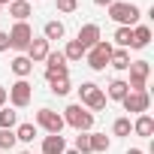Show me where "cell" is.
<instances>
[{
  "mask_svg": "<svg viewBox=\"0 0 154 154\" xmlns=\"http://www.w3.org/2000/svg\"><path fill=\"white\" fill-rule=\"evenodd\" d=\"M63 124H69V127H75L79 133H88L91 127H94V112H88L82 103H72V106H66L63 109Z\"/></svg>",
  "mask_w": 154,
  "mask_h": 154,
  "instance_id": "cell-1",
  "label": "cell"
},
{
  "mask_svg": "<svg viewBox=\"0 0 154 154\" xmlns=\"http://www.w3.org/2000/svg\"><path fill=\"white\" fill-rule=\"evenodd\" d=\"M109 18L118 21L121 27H130L139 21V6L136 3H124V0H115V3L109 6Z\"/></svg>",
  "mask_w": 154,
  "mask_h": 154,
  "instance_id": "cell-2",
  "label": "cell"
},
{
  "mask_svg": "<svg viewBox=\"0 0 154 154\" xmlns=\"http://www.w3.org/2000/svg\"><path fill=\"white\" fill-rule=\"evenodd\" d=\"M112 51H115V45H112V42H106V39H100L94 48H88V51H85V54H88V66H91V69H106V66H109Z\"/></svg>",
  "mask_w": 154,
  "mask_h": 154,
  "instance_id": "cell-3",
  "label": "cell"
},
{
  "mask_svg": "<svg viewBox=\"0 0 154 154\" xmlns=\"http://www.w3.org/2000/svg\"><path fill=\"white\" fill-rule=\"evenodd\" d=\"M79 97H82V103L91 109V112H100V109H106V94L94 85V82H82V88H79Z\"/></svg>",
  "mask_w": 154,
  "mask_h": 154,
  "instance_id": "cell-4",
  "label": "cell"
},
{
  "mask_svg": "<svg viewBox=\"0 0 154 154\" xmlns=\"http://www.w3.org/2000/svg\"><path fill=\"white\" fill-rule=\"evenodd\" d=\"M148 72H151V63L148 60H130V82H127V88L130 91H145Z\"/></svg>",
  "mask_w": 154,
  "mask_h": 154,
  "instance_id": "cell-5",
  "label": "cell"
},
{
  "mask_svg": "<svg viewBox=\"0 0 154 154\" xmlns=\"http://www.w3.org/2000/svg\"><path fill=\"white\" fill-rule=\"evenodd\" d=\"M30 39H33L30 24H27V21H15V27L9 30V45H12V48H18V51H27Z\"/></svg>",
  "mask_w": 154,
  "mask_h": 154,
  "instance_id": "cell-6",
  "label": "cell"
},
{
  "mask_svg": "<svg viewBox=\"0 0 154 154\" xmlns=\"http://www.w3.org/2000/svg\"><path fill=\"white\" fill-rule=\"evenodd\" d=\"M6 94H9V103H12L15 109H24V106L30 103V97H33V88H30V82H27V79H18Z\"/></svg>",
  "mask_w": 154,
  "mask_h": 154,
  "instance_id": "cell-7",
  "label": "cell"
},
{
  "mask_svg": "<svg viewBox=\"0 0 154 154\" xmlns=\"http://www.w3.org/2000/svg\"><path fill=\"white\" fill-rule=\"evenodd\" d=\"M121 103H124L127 112H133V115H145L148 106H151V97H148V91H127V97H124Z\"/></svg>",
  "mask_w": 154,
  "mask_h": 154,
  "instance_id": "cell-8",
  "label": "cell"
},
{
  "mask_svg": "<svg viewBox=\"0 0 154 154\" xmlns=\"http://www.w3.org/2000/svg\"><path fill=\"white\" fill-rule=\"evenodd\" d=\"M36 124H39L45 133H60V130H63V118H60L57 112H51V109H39V112H36Z\"/></svg>",
  "mask_w": 154,
  "mask_h": 154,
  "instance_id": "cell-9",
  "label": "cell"
},
{
  "mask_svg": "<svg viewBox=\"0 0 154 154\" xmlns=\"http://www.w3.org/2000/svg\"><path fill=\"white\" fill-rule=\"evenodd\" d=\"M75 42H79L85 51L94 48V45L100 42V27H97V24H85V27L79 30V36H75Z\"/></svg>",
  "mask_w": 154,
  "mask_h": 154,
  "instance_id": "cell-10",
  "label": "cell"
},
{
  "mask_svg": "<svg viewBox=\"0 0 154 154\" xmlns=\"http://www.w3.org/2000/svg\"><path fill=\"white\" fill-rule=\"evenodd\" d=\"M48 39H30V45H27V60L30 63H39V60H45L48 57Z\"/></svg>",
  "mask_w": 154,
  "mask_h": 154,
  "instance_id": "cell-11",
  "label": "cell"
},
{
  "mask_svg": "<svg viewBox=\"0 0 154 154\" xmlns=\"http://www.w3.org/2000/svg\"><path fill=\"white\" fill-rule=\"evenodd\" d=\"M63 151H66V142L60 133H48L42 139V154H63Z\"/></svg>",
  "mask_w": 154,
  "mask_h": 154,
  "instance_id": "cell-12",
  "label": "cell"
},
{
  "mask_svg": "<svg viewBox=\"0 0 154 154\" xmlns=\"http://www.w3.org/2000/svg\"><path fill=\"white\" fill-rule=\"evenodd\" d=\"M133 133L136 136H142V139H151V133H154V118L145 112V115H139L136 121H133Z\"/></svg>",
  "mask_w": 154,
  "mask_h": 154,
  "instance_id": "cell-13",
  "label": "cell"
},
{
  "mask_svg": "<svg viewBox=\"0 0 154 154\" xmlns=\"http://www.w3.org/2000/svg\"><path fill=\"white\" fill-rule=\"evenodd\" d=\"M148 42H151V27H145V24L133 27V39H130V48H145Z\"/></svg>",
  "mask_w": 154,
  "mask_h": 154,
  "instance_id": "cell-14",
  "label": "cell"
},
{
  "mask_svg": "<svg viewBox=\"0 0 154 154\" xmlns=\"http://www.w3.org/2000/svg\"><path fill=\"white\" fill-rule=\"evenodd\" d=\"M9 15H12L15 21H27V15H30V0H12V3H9Z\"/></svg>",
  "mask_w": 154,
  "mask_h": 154,
  "instance_id": "cell-15",
  "label": "cell"
},
{
  "mask_svg": "<svg viewBox=\"0 0 154 154\" xmlns=\"http://www.w3.org/2000/svg\"><path fill=\"white\" fill-rule=\"evenodd\" d=\"M12 72L18 75V79H27V75L33 72V63L27 60V54H18V57H12Z\"/></svg>",
  "mask_w": 154,
  "mask_h": 154,
  "instance_id": "cell-16",
  "label": "cell"
},
{
  "mask_svg": "<svg viewBox=\"0 0 154 154\" xmlns=\"http://www.w3.org/2000/svg\"><path fill=\"white\" fill-rule=\"evenodd\" d=\"M109 66H115V69H130V51H127V48H115L112 57H109Z\"/></svg>",
  "mask_w": 154,
  "mask_h": 154,
  "instance_id": "cell-17",
  "label": "cell"
},
{
  "mask_svg": "<svg viewBox=\"0 0 154 154\" xmlns=\"http://www.w3.org/2000/svg\"><path fill=\"white\" fill-rule=\"evenodd\" d=\"M127 91H130V88H127V82H124V79H115V82L109 85V100H124V97H127Z\"/></svg>",
  "mask_w": 154,
  "mask_h": 154,
  "instance_id": "cell-18",
  "label": "cell"
},
{
  "mask_svg": "<svg viewBox=\"0 0 154 154\" xmlns=\"http://www.w3.org/2000/svg\"><path fill=\"white\" fill-rule=\"evenodd\" d=\"M63 57H66V60H82V57H85V48L75 42V39H69L66 48H63Z\"/></svg>",
  "mask_w": 154,
  "mask_h": 154,
  "instance_id": "cell-19",
  "label": "cell"
},
{
  "mask_svg": "<svg viewBox=\"0 0 154 154\" xmlns=\"http://www.w3.org/2000/svg\"><path fill=\"white\" fill-rule=\"evenodd\" d=\"M15 121H18V112H12V109H0V130H12Z\"/></svg>",
  "mask_w": 154,
  "mask_h": 154,
  "instance_id": "cell-20",
  "label": "cell"
},
{
  "mask_svg": "<svg viewBox=\"0 0 154 154\" xmlns=\"http://www.w3.org/2000/svg\"><path fill=\"white\" fill-rule=\"evenodd\" d=\"M91 151H97V154L109 151V139H106V133H91Z\"/></svg>",
  "mask_w": 154,
  "mask_h": 154,
  "instance_id": "cell-21",
  "label": "cell"
},
{
  "mask_svg": "<svg viewBox=\"0 0 154 154\" xmlns=\"http://www.w3.org/2000/svg\"><path fill=\"white\" fill-rule=\"evenodd\" d=\"M42 33H45V39H48V42H51V39H60V36H63V24H60V21H48Z\"/></svg>",
  "mask_w": 154,
  "mask_h": 154,
  "instance_id": "cell-22",
  "label": "cell"
},
{
  "mask_svg": "<svg viewBox=\"0 0 154 154\" xmlns=\"http://www.w3.org/2000/svg\"><path fill=\"white\" fill-rule=\"evenodd\" d=\"M130 39H133V30H130V27H118V30H115L118 48H130Z\"/></svg>",
  "mask_w": 154,
  "mask_h": 154,
  "instance_id": "cell-23",
  "label": "cell"
},
{
  "mask_svg": "<svg viewBox=\"0 0 154 154\" xmlns=\"http://www.w3.org/2000/svg\"><path fill=\"white\" fill-rule=\"evenodd\" d=\"M33 136H36V127H33V124H21V127L15 130V139H18V142H33Z\"/></svg>",
  "mask_w": 154,
  "mask_h": 154,
  "instance_id": "cell-24",
  "label": "cell"
},
{
  "mask_svg": "<svg viewBox=\"0 0 154 154\" xmlns=\"http://www.w3.org/2000/svg\"><path fill=\"white\" fill-rule=\"evenodd\" d=\"M45 69H57V66H66V57H63V51H48V57H45Z\"/></svg>",
  "mask_w": 154,
  "mask_h": 154,
  "instance_id": "cell-25",
  "label": "cell"
},
{
  "mask_svg": "<svg viewBox=\"0 0 154 154\" xmlns=\"http://www.w3.org/2000/svg\"><path fill=\"white\" fill-rule=\"evenodd\" d=\"M130 130H133L130 118H118V121L112 124V133H115V136H130Z\"/></svg>",
  "mask_w": 154,
  "mask_h": 154,
  "instance_id": "cell-26",
  "label": "cell"
},
{
  "mask_svg": "<svg viewBox=\"0 0 154 154\" xmlns=\"http://www.w3.org/2000/svg\"><path fill=\"white\" fill-rule=\"evenodd\" d=\"M75 151L79 154H91V133H79L75 136Z\"/></svg>",
  "mask_w": 154,
  "mask_h": 154,
  "instance_id": "cell-27",
  "label": "cell"
},
{
  "mask_svg": "<svg viewBox=\"0 0 154 154\" xmlns=\"http://www.w3.org/2000/svg\"><path fill=\"white\" fill-rule=\"evenodd\" d=\"M48 85H51V94L63 97V94H69V75H66V79H54V82H48Z\"/></svg>",
  "mask_w": 154,
  "mask_h": 154,
  "instance_id": "cell-28",
  "label": "cell"
},
{
  "mask_svg": "<svg viewBox=\"0 0 154 154\" xmlns=\"http://www.w3.org/2000/svg\"><path fill=\"white\" fill-rule=\"evenodd\" d=\"M15 142H18V139H15V133H12V130H0V148H3V151H6V148H12Z\"/></svg>",
  "mask_w": 154,
  "mask_h": 154,
  "instance_id": "cell-29",
  "label": "cell"
},
{
  "mask_svg": "<svg viewBox=\"0 0 154 154\" xmlns=\"http://www.w3.org/2000/svg\"><path fill=\"white\" fill-rule=\"evenodd\" d=\"M75 6H79V0H57V12H75Z\"/></svg>",
  "mask_w": 154,
  "mask_h": 154,
  "instance_id": "cell-30",
  "label": "cell"
},
{
  "mask_svg": "<svg viewBox=\"0 0 154 154\" xmlns=\"http://www.w3.org/2000/svg\"><path fill=\"white\" fill-rule=\"evenodd\" d=\"M6 48H9V33L0 30V51H6Z\"/></svg>",
  "mask_w": 154,
  "mask_h": 154,
  "instance_id": "cell-31",
  "label": "cell"
},
{
  "mask_svg": "<svg viewBox=\"0 0 154 154\" xmlns=\"http://www.w3.org/2000/svg\"><path fill=\"white\" fill-rule=\"evenodd\" d=\"M6 100H9V94H6V88H3V85H0V109H3V103H6Z\"/></svg>",
  "mask_w": 154,
  "mask_h": 154,
  "instance_id": "cell-32",
  "label": "cell"
},
{
  "mask_svg": "<svg viewBox=\"0 0 154 154\" xmlns=\"http://www.w3.org/2000/svg\"><path fill=\"white\" fill-rule=\"evenodd\" d=\"M94 3H97V6H112L115 0H94Z\"/></svg>",
  "mask_w": 154,
  "mask_h": 154,
  "instance_id": "cell-33",
  "label": "cell"
},
{
  "mask_svg": "<svg viewBox=\"0 0 154 154\" xmlns=\"http://www.w3.org/2000/svg\"><path fill=\"white\" fill-rule=\"evenodd\" d=\"M127 154H142V151H139V148H130V151H127Z\"/></svg>",
  "mask_w": 154,
  "mask_h": 154,
  "instance_id": "cell-34",
  "label": "cell"
},
{
  "mask_svg": "<svg viewBox=\"0 0 154 154\" xmlns=\"http://www.w3.org/2000/svg\"><path fill=\"white\" fill-rule=\"evenodd\" d=\"M63 154H79V151H75V148H72V151H63Z\"/></svg>",
  "mask_w": 154,
  "mask_h": 154,
  "instance_id": "cell-35",
  "label": "cell"
},
{
  "mask_svg": "<svg viewBox=\"0 0 154 154\" xmlns=\"http://www.w3.org/2000/svg\"><path fill=\"white\" fill-rule=\"evenodd\" d=\"M3 3H12V0H0V6H3Z\"/></svg>",
  "mask_w": 154,
  "mask_h": 154,
  "instance_id": "cell-36",
  "label": "cell"
},
{
  "mask_svg": "<svg viewBox=\"0 0 154 154\" xmlns=\"http://www.w3.org/2000/svg\"><path fill=\"white\" fill-rule=\"evenodd\" d=\"M21 154H30V151H21Z\"/></svg>",
  "mask_w": 154,
  "mask_h": 154,
  "instance_id": "cell-37",
  "label": "cell"
}]
</instances>
